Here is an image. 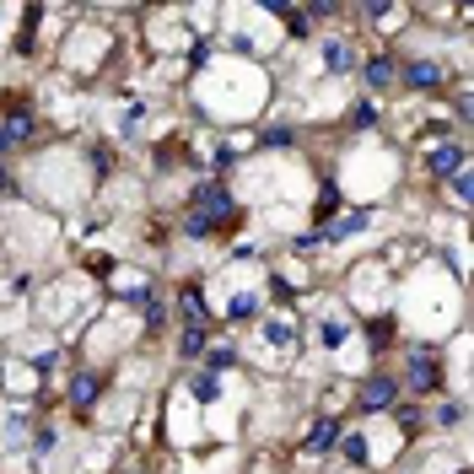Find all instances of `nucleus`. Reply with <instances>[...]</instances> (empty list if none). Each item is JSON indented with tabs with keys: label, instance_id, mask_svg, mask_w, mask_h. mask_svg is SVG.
Segmentation results:
<instances>
[{
	"label": "nucleus",
	"instance_id": "17",
	"mask_svg": "<svg viewBox=\"0 0 474 474\" xmlns=\"http://www.w3.org/2000/svg\"><path fill=\"white\" fill-rule=\"evenodd\" d=\"M335 205H340V194L324 183V194H318V211H313V216H318V222H329V216H335Z\"/></svg>",
	"mask_w": 474,
	"mask_h": 474
},
{
	"label": "nucleus",
	"instance_id": "13",
	"mask_svg": "<svg viewBox=\"0 0 474 474\" xmlns=\"http://www.w3.org/2000/svg\"><path fill=\"white\" fill-rule=\"evenodd\" d=\"M361 227H366V211H351V216H340V222H335V227H329V232H318V237H335V242H340V237L361 232Z\"/></svg>",
	"mask_w": 474,
	"mask_h": 474
},
{
	"label": "nucleus",
	"instance_id": "12",
	"mask_svg": "<svg viewBox=\"0 0 474 474\" xmlns=\"http://www.w3.org/2000/svg\"><path fill=\"white\" fill-rule=\"evenodd\" d=\"M189 388H194V399H200V405H211V399H222V377H211V372H200V377H189Z\"/></svg>",
	"mask_w": 474,
	"mask_h": 474
},
{
	"label": "nucleus",
	"instance_id": "1",
	"mask_svg": "<svg viewBox=\"0 0 474 474\" xmlns=\"http://www.w3.org/2000/svg\"><path fill=\"white\" fill-rule=\"evenodd\" d=\"M399 388H410L420 399H431V394H442V361H437V345H410V366H405V383Z\"/></svg>",
	"mask_w": 474,
	"mask_h": 474
},
{
	"label": "nucleus",
	"instance_id": "9",
	"mask_svg": "<svg viewBox=\"0 0 474 474\" xmlns=\"http://www.w3.org/2000/svg\"><path fill=\"white\" fill-rule=\"evenodd\" d=\"M205 351H211V329L183 324V329H178V356H183V361H194V356H205Z\"/></svg>",
	"mask_w": 474,
	"mask_h": 474
},
{
	"label": "nucleus",
	"instance_id": "15",
	"mask_svg": "<svg viewBox=\"0 0 474 474\" xmlns=\"http://www.w3.org/2000/svg\"><path fill=\"white\" fill-rule=\"evenodd\" d=\"M205 361H211V377H216V372H227V366L237 361V351H232V345H211V351H205Z\"/></svg>",
	"mask_w": 474,
	"mask_h": 474
},
{
	"label": "nucleus",
	"instance_id": "23",
	"mask_svg": "<svg viewBox=\"0 0 474 474\" xmlns=\"http://www.w3.org/2000/svg\"><path fill=\"white\" fill-rule=\"evenodd\" d=\"M459 415H464L459 405H442V410H437V426H459Z\"/></svg>",
	"mask_w": 474,
	"mask_h": 474
},
{
	"label": "nucleus",
	"instance_id": "6",
	"mask_svg": "<svg viewBox=\"0 0 474 474\" xmlns=\"http://www.w3.org/2000/svg\"><path fill=\"white\" fill-rule=\"evenodd\" d=\"M324 70H329V76H351L356 70V44L351 38H324Z\"/></svg>",
	"mask_w": 474,
	"mask_h": 474
},
{
	"label": "nucleus",
	"instance_id": "18",
	"mask_svg": "<svg viewBox=\"0 0 474 474\" xmlns=\"http://www.w3.org/2000/svg\"><path fill=\"white\" fill-rule=\"evenodd\" d=\"M87 157H92V168H98V178H108V173H114V168H108V162H114V151H108V146H92Z\"/></svg>",
	"mask_w": 474,
	"mask_h": 474
},
{
	"label": "nucleus",
	"instance_id": "8",
	"mask_svg": "<svg viewBox=\"0 0 474 474\" xmlns=\"http://www.w3.org/2000/svg\"><path fill=\"white\" fill-rule=\"evenodd\" d=\"M361 76H366V87H372V92H388V87L399 81V65H394V55H377V59H366V70H361Z\"/></svg>",
	"mask_w": 474,
	"mask_h": 474
},
{
	"label": "nucleus",
	"instance_id": "27",
	"mask_svg": "<svg viewBox=\"0 0 474 474\" xmlns=\"http://www.w3.org/2000/svg\"><path fill=\"white\" fill-rule=\"evenodd\" d=\"M453 474H469V469H453Z\"/></svg>",
	"mask_w": 474,
	"mask_h": 474
},
{
	"label": "nucleus",
	"instance_id": "4",
	"mask_svg": "<svg viewBox=\"0 0 474 474\" xmlns=\"http://www.w3.org/2000/svg\"><path fill=\"white\" fill-rule=\"evenodd\" d=\"M103 383H108L103 372H81V377L70 383V410H76V415H92V405L103 399Z\"/></svg>",
	"mask_w": 474,
	"mask_h": 474
},
{
	"label": "nucleus",
	"instance_id": "7",
	"mask_svg": "<svg viewBox=\"0 0 474 474\" xmlns=\"http://www.w3.org/2000/svg\"><path fill=\"white\" fill-rule=\"evenodd\" d=\"M183 324H200V329L211 324V307H205V292H200V286H183V292H178V329H183Z\"/></svg>",
	"mask_w": 474,
	"mask_h": 474
},
{
	"label": "nucleus",
	"instance_id": "3",
	"mask_svg": "<svg viewBox=\"0 0 474 474\" xmlns=\"http://www.w3.org/2000/svg\"><path fill=\"white\" fill-rule=\"evenodd\" d=\"M464 162H469V157H464V146H459V140H442V146H431V151H426V173H431V178L464 173Z\"/></svg>",
	"mask_w": 474,
	"mask_h": 474
},
{
	"label": "nucleus",
	"instance_id": "26",
	"mask_svg": "<svg viewBox=\"0 0 474 474\" xmlns=\"http://www.w3.org/2000/svg\"><path fill=\"white\" fill-rule=\"evenodd\" d=\"M11 146H16V140H11V135H5V124H0V157H5Z\"/></svg>",
	"mask_w": 474,
	"mask_h": 474
},
{
	"label": "nucleus",
	"instance_id": "25",
	"mask_svg": "<svg viewBox=\"0 0 474 474\" xmlns=\"http://www.w3.org/2000/svg\"><path fill=\"white\" fill-rule=\"evenodd\" d=\"M11 189H16V183H11V173H5V168H0V200H5Z\"/></svg>",
	"mask_w": 474,
	"mask_h": 474
},
{
	"label": "nucleus",
	"instance_id": "24",
	"mask_svg": "<svg viewBox=\"0 0 474 474\" xmlns=\"http://www.w3.org/2000/svg\"><path fill=\"white\" fill-rule=\"evenodd\" d=\"M264 335H270V340H275V345H292V329H286V324H270V329H264Z\"/></svg>",
	"mask_w": 474,
	"mask_h": 474
},
{
	"label": "nucleus",
	"instance_id": "21",
	"mask_svg": "<svg viewBox=\"0 0 474 474\" xmlns=\"http://www.w3.org/2000/svg\"><path fill=\"white\" fill-rule=\"evenodd\" d=\"M469 168H464V173H453V194H459V205H469Z\"/></svg>",
	"mask_w": 474,
	"mask_h": 474
},
{
	"label": "nucleus",
	"instance_id": "11",
	"mask_svg": "<svg viewBox=\"0 0 474 474\" xmlns=\"http://www.w3.org/2000/svg\"><path fill=\"white\" fill-rule=\"evenodd\" d=\"M388 415L399 420V431H405V437H420V431H426V426H420V410H415V405H405V399H399Z\"/></svg>",
	"mask_w": 474,
	"mask_h": 474
},
{
	"label": "nucleus",
	"instance_id": "14",
	"mask_svg": "<svg viewBox=\"0 0 474 474\" xmlns=\"http://www.w3.org/2000/svg\"><path fill=\"white\" fill-rule=\"evenodd\" d=\"M340 453H345V459H351L356 469H361V464H366V437H361V431H351V437L340 442Z\"/></svg>",
	"mask_w": 474,
	"mask_h": 474
},
{
	"label": "nucleus",
	"instance_id": "5",
	"mask_svg": "<svg viewBox=\"0 0 474 474\" xmlns=\"http://www.w3.org/2000/svg\"><path fill=\"white\" fill-rule=\"evenodd\" d=\"M442 81H448V70L437 59H410L405 65V87H415V92H442Z\"/></svg>",
	"mask_w": 474,
	"mask_h": 474
},
{
	"label": "nucleus",
	"instance_id": "19",
	"mask_svg": "<svg viewBox=\"0 0 474 474\" xmlns=\"http://www.w3.org/2000/svg\"><path fill=\"white\" fill-rule=\"evenodd\" d=\"M324 345H329V351H340V345H345V324H340V318H335V324H324Z\"/></svg>",
	"mask_w": 474,
	"mask_h": 474
},
{
	"label": "nucleus",
	"instance_id": "10",
	"mask_svg": "<svg viewBox=\"0 0 474 474\" xmlns=\"http://www.w3.org/2000/svg\"><path fill=\"white\" fill-rule=\"evenodd\" d=\"M335 442H340V420H335V415H324V420L307 431V453H324V448H335Z\"/></svg>",
	"mask_w": 474,
	"mask_h": 474
},
{
	"label": "nucleus",
	"instance_id": "20",
	"mask_svg": "<svg viewBox=\"0 0 474 474\" xmlns=\"http://www.w3.org/2000/svg\"><path fill=\"white\" fill-rule=\"evenodd\" d=\"M372 335H377V340H372V351H388V345H394V340H388V335H394V324H388V318H377V324H372Z\"/></svg>",
	"mask_w": 474,
	"mask_h": 474
},
{
	"label": "nucleus",
	"instance_id": "16",
	"mask_svg": "<svg viewBox=\"0 0 474 474\" xmlns=\"http://www.w3.org/2000/svg\"><path fill=\"white\" fill-rule=\"evenodd\" d=\"M227 313H232V318H253V313H259V302H253V292H237Z\"/></svg>",
	"mask_w": 474,
	"mask_h": 474
},
{
	"label": "nucleus",
	"instance_id": "22",
	"mask_svg": "<svg viewBox=\"0 0 474 474\" xmlns=\"http://www.w3.org/2000/svg\"><path fill=\"white\" fill-rule=\"evenodd\" d=\"M356 129H372V118H377V108H372V103H356Z\"/></svg>",
	"mask_w": 474,
	"mask_h": 474
},
{
	"label": "nucleus",
	"instance_id": "2",
	"mask_svg": "<svg viewBox=\"0 0 474 474\" xmlns=\"http://www.w3.org/2000/svg\"><path fill=\"white\" fill-rule=\"evenodd\" d=\"M399 399H405V388H399V377H388V372H372V377L356 383V410H366V415L394 410Z\"/></svg>",
	"mask_w": 474,
	"mask_h": 474
}]
</instances>
